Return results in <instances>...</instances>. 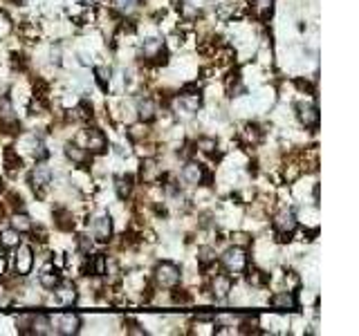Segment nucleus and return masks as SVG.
<instances>
[{"mask_svg":"<svg viewBox=\"0 0 359 336\" xmlns=\"http://www.w3.org/2000/svg\"><path fill=\"white\" fill-rule=\"evenodd\" d=\"M180 269L173 262H160L155 269V278L162 287H175L180 282Z\"/></svg>","mask_w":359,"mask_h":336,"instance_id":"nucleus-1","label":"nucleus"},{"mask_svg":"<svg viewBox=\"0 0 359 336\" xmlns=\"http://www.w3.org/2000/svg\"><path fill=\"white\" fill-rule=\"evenodd\" d=\"M222 265L227 267V271L231 273H241L247 265V256H245V249L243 247H231L224 251L222 256Z\"/></svg>","mask_w":359,"mask_h":336,"instance_id":"nucleus-2","label":"nucleus"},{"mask_svg":"<svg viewBox=\"0 0 359 336\" xmlns=\"http://www.w3.org/2000/svg\"><path fill=\"white\" fill-rule=\"evenodd\" d=\"M274 229L279 231V235H290L296 229V218L290 211H281L274 218Z\"/></svg>","mask_w":359,"mask_h":336,"instance_id":"nucleus-3","label":"nucleus"},{"mask_svg":"<svg viewBox=\"0 0 359 336\" xmlns=\"http://www.w3.org/2000/svg\"><path fill=\"white\" fill-rule=\"evenodd\" d=\"M299 119L305 128H317L319 126V110L310 103H299Z\"/></svg>","mask_w":359,"mask_h":336,"instance_id":"nucleus-4","label":"nucleus"},{"mask_svg":"<svg viewBox=\"0 0 359 336\" xmlns=\"http://www.w3.org/2000/svg\"><path fill=\"white\" fill-rule=\"evenodd\" d=\"M272 307H276L281 311H294L299 307V302H296L292 291H281V294L272 296Z\"/></svg>","mask_w":359,"mask_h":336,"instance_id":"nucleus-5","label":"nucleus"},{"mask_svg":"<svg viewBox=\"0 0 359 336\" xmlns=\"http://www.w3.org/2000/svg\"><path fill=\"white\" fill-rule=\"evenodd\" d=\"M94 238L99 240V242H108L110 235H112V222H110V218H106V215H101V218L94 220Z\"/></svg>","mask_w":359,"mask_h":336,"instance_id":"nucleus-6","label":"nucleus"},{"mask_svg":"<svg viewBox=\"0 0 359 336\" xmlns=\"http://www.w3.org/2000/svg\"><path fill=\"white\" fill-rule=\"evenodd\" d=\"M32 262H34V258H32V249L30 247H18V256H16V271L21 273V276H25V273H30L32 269Z\"/></svg>","mask_w":359,"mask_h":336,"instance_id":"nucleus-7","label":"nucleus"},{"mask_svg":"<svg viewBox=\"0 0 359 336\" xmlns=\"http://www.w3.org/2000/svg\"><path fill=\"white\" fill-rule=\"evenodd\" d=\"M81 327V318L79 314H72V311H68V314L61 316L59 320V332L61 334H76Z\"/></svg>","mask_w":359,"mask_h":336,"instance_id":"nucleus-8","label":"nucleus"},{"mask_svg":"<svg viewBox=\"0 0 359 336\" xmlns=\"http://www.w3.org/2000/svg\"><path fill=\"white\" fill-rule=\"evenodd\" d=\"M229 291H231V278L227 276V273H220V276H215L213 280V296L218 300H224L229 296Z\"/></svg>","mask_w":359,"mask_h":336,"instance_id":"nucleus-9","label":"nucleus"},{"mask_svg":"<svg viewBox=\"0 0 359 336\" xmlns=\"http://www.w3.org/2000/svg\"><path fill=\"white\" fill-rule=\"evenodd\" d=\"M56 298H59L63 305H72V302H76V289L72 282H61V285H56Z\"/></svg>","mask_w":359,"mask_h":336,"instance_id":"nucleus-10","label":"nucleus"},{"mask_svg":"<svg viewBox=\"0 0 359 336\" xmlns=\"http://www.w3.org/2000/svg\"><path fill=\"white\" fill-rule=\"evenodd\" d=\"M182 177H184V182L186 184H200L202 182V177H204V171H202V166L200 164H186L184 166V171H182Z\"/></svg>","mask_w":359,"mask_h":336,"instance_id":"nucleus-11","label":"nucleus"},{"mask_svg":"<svg viewBox=\"0 0 359 336\" xmlns=\"http://www.w3.org/2000/svg\"><path fill=\"white\" fill-rule=\"evenodd\" d=\"M88 148L92 152H103L106 150V137H103L101 130H97V128L88 130Z\"/></svg>","mask_w":359,"mask_h":336,"instance_id":"nucleus-12","label":"nucleus"},{"mask_svg":"<svg viewBox=\"0 0 359 336\" xmlns=\"http://www.w3.org/2000/svg\"><path fill=\"white\" fill-rule=\"evenodd\" d=\"M272 9H274V0H254V5H252L254 16H258V18H267L272 14Z\"/></svg>","mask_w":359,"mask_h":336,"instance_id":"nucleus-13","label":"nucleus"},{"mask_svg":"<svg viewBox=\"0 0 359 336\" xmlns=\"http://www.w3.org/2000/svg\"><path fill=\"white\" fill-rule=\"evenodd\" d=\"M65 155H68L72 161H76V164H85V161H88V152H85L83 148L74 146V143H68V146H65Z\"/></svg>","mask_w":359,"mask_h":336,"instance_id":"nucleus-14","label":"nucleus"},{"mask_svg":"<svg viewBox=\"0 0 359 336\" xmlns=\"http://www.w3.org/2000/svg\"><path fill=\"white\" fill-rule=\"evenodd\" d=\"M18 242H21V233L16 229H9V231L0 233V244L3 247H18Z\"/></svg>","mask_w":359,"mask_h":336,"instance_id":"nucleus-15","label":"nucleus"},{"mask_svg":"<svg viewBox=\"0 0 359 336\" xmlns=\"http://www.w3.org/2000/svg\"><path fill=\"white\" fill-rule=\"evenodd\" d=\"M50 171L47 168H36L34 173H32V184H34V189H38V186H45L50 184Z\"/></svg>","mask_w":359,"mask_h":336,"instance_id":"nucleus-16","label":"nucleus"},{"mask_svg":"<svg viewBox=\"0 0 359 336\" xmlns=\"http://www.w3.org/2000/svg\"><path fill=\"white\" fill-rule=\"evenodd\" d=\"M32 327H34V334H47L50 332V318L47 316H43V314H38V316H32Z\"/></svg>","mask_w":359,"mask_h":336,"instance_id":"nucleus-17","label":"nucleus"},{"mask_svg":"<svg viewBox=\"0 0 359 336\" xmlns=\"http://www.w3.org/2000/svg\"><path fill=\"white\" fill-rule=\"evenodd\" d=\"M157 175H160V168L155 166V161H153V159H146V161H144V164H142V177H144V180H146V182H153Z\"/></svg>","mask_w":359,"mask_h":336,"instance_id":"nucleus-18","label":"nucleus"},{"mask_svg":"<svg viewBox=\"0 0 359 336\" xmlns=\"http://www.w3.org/2000/svg\"><path fill=\"white\" fill-rule=\"evenodd\" d=\"M114 189H117L119 200H126L131 195V177H117L114 182Z\"/></svg>","mask_w":359,"mask_h":336,"instance_id":"nucleus-19","label":"nucleus"},{"mask_svg":"<svg viewBox=\"0 0 359 336\" xmlns=\"http://www.w3.org/2000/svg\"><path fill=\"white\" fill-rule=\"evenodd\" d=\"M12 227L16 229L18 233H23V231H30V229H32V222H30V218H27V215L16 213V215H14V220H12Z\"/></svg>","mask_w":359,"mask_h":336,"instance_id":"nucleus-20","label":"nucleus"},{"mask_svg":"<svg viewBox=\"0 0 359 336\" xmlns=\"http://www.w3.org/2000/svg\"><path fill=\"white\" fill-rule=\"evenodd\" d=\"M140 117H142V121H151V119L155 117V105H153V101H148V99L140 101Z\"/></svg>","mask_w":359,"mask_h":336,"instance_id":"nucleus-21","label":"nucleus"},{"mask_svg":"<svg viewBox=\"0 0 359 336\" xmlns=\"http://www.w3.org/2000/svg\"><path fill=\"white\" fill-rule=\"evenodd\" d=\"M41 285L47 287V289H54V287L59 285V276H56L54 271H50V269H43V273H41Z\"/></svg>","mask_w":359,"mask_h":336,"instance_id":"nucleus-22","label":"nucleus"},{"mask_svg":"<svg viewBox=\"0 0 359 336\" xmlns=\"http://www.w3.org/2000/svg\"><path fill=\"white\" fill-rule=\"evenodd\" d=\"M88 271L94 273V276H101V273H106V256H94L92 265H88Z\"/></svg>","mask_w":359,"mask_h":336,"instance_id":"nucleus-23","label":"nucleus"},{"mask_svg":"<svg viewBox=\"0 0 359 336\" xmlns=\"http://www.w3.org/2000/svg\"><path fill=\"white\" fill-rule=\"evenodd\" d=\"M243 137H245L247 143H258V141H261V130H258L256 126H245Z\"/></svg>","mask_w":359,"mask_h":336,"instance_id":"nucleus-24","label":"nucleus"},{"mask_svg":"<svg viewBox=\"0 0 359 336\" xmlns=\"http://www.w3.org/2000/svg\"><path fill=\"white\" fill-rule=\"evenodd\" d=\"M137 3H140V0H114V7L122 14H131L133 9L137 7Z\"/></svg>","mask_w":359,"mask_h":336,"instance_id":"nucleus-25","label":"nucleus"},{"mask_svg":"<svg viewBox=\"0 0 359 336\" xmlns=\"http://www.w3.org/2000/svg\"><path fill=\"white\" fill-rule=\"evenodd\" d=\"M231 242H233V247H243V249H245L247 244L252 242V238H250L247 233L238 231V233H233V235H231Z\"/></svg>","mask_w":359,"mask_h":336,"instance_id":"nucleus-26","label":"nucleus"},{"mask_svg":"<svg viewBox=\"0 0 359 336\" xmlns=\"http://www.w3.org/2000/svg\"><path fill=\"white\" fill-rule=\"evenodd\" d=\"M94 76H97V81L106 88L110 81V67H94Z\"/></svg>","mask_w":359,"mask_h":336,"instance_id":"nucleus-27","label":"nucleus"},{"mask_svg":"<svg viewBox=\"0 0 359 336\" xmlns=\"http://www.w3.org/2000/svg\"><path fill=\"white\" fill-rule=\"evenodd\" d=\"M5 161H7V168H12V171L21 168V157H18L14 150H7V152H5Z\"/></svg>","mask_w":359,"mask_h":336,"instance_id":"nucleus-28","label":"nucleus"},{"mask_svg":"<svg viewBox=\"0 0 359 336\" xmlns=\"http://www.w3.org/2000/svg\"><path fill=\"white\" fill-rule=\"evenodd\" d=\"M247 280H250L252 285H263V282H267V276L263 271H258V269H250V276H247Z\"/></svg>","mask_w":359,"mask_h":336,"instance_id":"nucleus-29","label":"nucleus"},{"mask_svg":"<svg viewBox=\"0 0 359 336\" xmlns=\"http://www.w3.org/2000/svg\"><path fill=\"white\" fill-rule=\"evenodd\" d=\"M198 148H202L204 152H213V150H215V139L200 137V139H198Z\"/></svg>","mask_w":359,"mask_h":336,"instance_id":"nucleus-30","label":"nucleus"},{"mask_svg":"<svg viewBox=\"0 0 359 336\" xmlns=\"http://www.w3.org/2000/svg\"><path fill=\"white\" fill-rule=\"evenodd\" d=\"M56 218H59V227L61 229H72V222H70L72 215L68 213V211H59V213H56Z\"/></svg>","mask_w":359,"mask_h":336,"instance_id":"nucleus-31","label":"nucleus"},{"mask_svg":"<svg viewBox=\"0 0 359 336\" xmlns=\"http://www.w3.org/2000/svg\"><path fill=\"white\" fill-rule=\"evenodd\" d=\"M200 262H202V267H207L209 262H213V251L209 247H204L202 251H200Z\"/></svg>","mask_w":359,"mask_h":336,"instance_id":"nucleus-32","label":"nucleus"},{"mask_svg":"<svg viewBox=\"0 0 359 336\" xmlns=\"http://www.w3.org/2000/svg\"><path fill=\"white\" fill-rule=\"evenodd\" d=\"M79 249L83 253H90V251H92V240L85 238V235H81V238H79Z\"/></svg>","mask_w":359,"mask_h":336,"instance_id":"nucleus-33","label":"nucleus"},{"mask_svg":"<svg viewBox=\"0 0 359 336\" xmlns=\"http://www.w3.org/2000/svg\"><path fill=\"white\" fill-rule=\"evenodd\" d=\"M128 134H131L133 139H140L142 134H146V128H144V126H133V128H131V132H128Z\"/></svg>","mask_w":359,"mask_h":336,"instance_id":"nucleus-34","label":"nucleus"},{"mask_svg":"<svg viewBox=\"0 0 359 336\" xmlns=\"http://www.w3.org/2000/svg\"><path fill=\"white\" fill-rule=\"evenodd\" d=\"M173 300H175V302H189L191 298H189V296H186V294H184V291H175V296H173Z\"/></svg>","mask_w":359,"mask_h":336,"instance_id":"nucleus-35","label":"nucleus"},{"mask_svg":"<svg viewBox=\"0 0 359 336\" xmlns=\"http://www.w3.org/2000/svg\"><path fill=\"white\" fill-rule=\"evenodd\" d=\"M3 213H5V209H3V206H0V218H3Z\"/></svg>","mask_w":359,"mask_h":336,"instance_id":"nucleus-36","label":"nucleus"},{"mask_svg":"<svg viewBox=\"0 0 359 336\" xmlns=\"http://www.w3.org/2000/svg\"><path fill=\"white\" fill-rule=\"evenodd\" d=\"M0 191H3V182H0Z\"/></svg>","mask_w":359,"mask_h":336,"instance_id":"nucleus-37","label":"nucleus"}]
</instances>
